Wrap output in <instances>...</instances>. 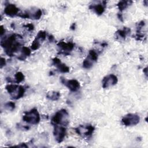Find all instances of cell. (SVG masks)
<instances>
[{"mask_svg":"<svg viewBox=\"0 0 148 148\" xmlns=\"http://www.w3.org/2000/svg\"><path fill=\"white\" fill-rule=\"evenodd\" d=\"M20 36L18 35L13 34L1 41V45L8 55L12 56L19 49L21 43L17 41V39Z\"/></svg>","mask_w":148,"mask_h":148,"instance_id":"1","label":"cell"},{"mask_svg":"<svg viewBox=\"0 0 148 148\" xmlns=\"http://www.w3.org/2000/svg\"><path fill=\"white\" fill-rule=\"evenodd\" d=\"M5 88L12 98L14 99H18L23 97L25 91L24 87L16 84H8L6 86Z\"/></svg>","mask_w":148,"mask_h":148,"instance_id":"2","label":"cell"},{"mask_svg":"<svg viewBox=\"0 0 148 148\" xmlns=\"http://www.w3.org/2000/svg\"><path fill=\"white\" fill-rule=\"evenodd\" d=\"M68 113L65 109H61L57 112L51 119L53 125H66L68 123Z\"/></svg>","mask_w":148,"mask_h":148,"instance_id":"3","label":"cell"},{"mask_svg":"<svg viewBox=\"0 0 148 148\" xmlns=\"http://www.w3.org/2000/svg\"><path fill=\"white\" fill-rule=\"evenodd\" d=\"M23 120L31 124H36L40 121V115L38 110L35 108L32 109L28 112H25L23 116Z\"/></svg>","mask_w":148,"mask_h":148,"instance_id":"4","label":"cell"},{"mask_svg":"<svg viewBox=\"0 0 148 148\" xmlns=\"http://www.w3.org/2000/svg\"><path fill=\"white\" fill-rule=\"evenodd\" d=\"M94 130V127L91 125H80L75 128V131L79 135L82 137L89 138L92 135Z\"/></svg>","mask_w":148,"mask_h":148,"instance_id":"5","label":"cell"},{"mask_svg":"<svg viewBox=\"0 0 148 148\" xmlns=\"http://www.w3.org/2000/svg\"><path fill=\"white\" fill-rule=\"evenodd\" d=\"M140 120L139 116L136 114L129 113L124 116L121 119V123L125 126H132L137 124Z\"/></svg>","mask_w":148,"mask_h":148,"instance_id":"6","label":"cell"},{"mask_svg":"<svg viewBox=\"0 0 148 148\" xmlns=\"http://www.w3.org/2000/svg\"><path fill=\"white\" fill-rule=\"evenodd\" d=\"M53 135L55 139L58 143H61L64 140L66 134V128L61 125H53Z\"/></svg>","mask_w":148,"mask_h":148,"instance_id":"7","label":"cell"},{"mask_svg":"<svg viewBox=\"0 0 148 148\" xmlns=\"http://www.w3.org/2000/svg\"><path fill=\"white\" fill-rule=\"evenodd\" d=\"M61 82L66 86L71 91L75 92L80 88V83L79 82L75 79L71 80H65L63 77H61Z\"/></svg>","mask_w":148,"mask_h":148,"instance_id":"8","label":"cell"},{"mask_svg":"<svg viewBox=\"0 0 148 148\" xmlns=\"http://www.w3.org/2000/svg\"><path fill=\"white\" fill-rule=\"evenodd\" d=\"M118 79L117 76L113 74L105 76L102 80V87L103 88H107L109 87L113 86L117 84Z\"/></svg>","mask_w":148,"mask_h":148,"instance_id":"9","label":"cell"},{"mask_svg":"<svg viewBox=\"0 0 148 148\" xmlns=\"http://www.w3.org/2000/svg\"><path fill=\"white\" fill-rule=\"evenodd\" d=\"M57 46L61 50V54H64L65 55H67L69 54V51H71L73 47L74 44L72 42L66 43L63 41H61L57 43Z\"/></svg>","mask_w":148,"mask_h":148,"instance_id":"10","label":"cell"},{"mask_svg":"<svg viewBox=\"0 0 148 148\" xmlns=\"http://www.w3.org/2000/svg\"><path fill=\"white\" fill-rule=\"evenodd\" d=\"M19 9L14 4H8L4 9V13L6 15L10 17H14L16 15L18 16Z\"/></svg>","mask_w":148,"mask_h":148,"instance_id":"11","label":"cell"},{"mask_svg":"<svg viewBox=\"0 0 148 148\" xmlns=\"http://www.w3.org/2000/svg\"><path fill=\"white\" fill-rule=\"evenodd\" d=\"M53 64L55 65L58 70L62 73H66L69 71V68L65 64L61 62L60 60L57 57L54 58L53 60Z\"/></svg>","mask_w":148,"mask_h":148,"instance_id":"12","label":"cell"},{"mask_svg":"<svg viewBox=\"0 0 148 148\" xmlns=\"http://www.w3.org/2000/svg\"><path fill=\"white\" fill-rule=\"evenodd\" d=\"M98 53L95 50H90L88 51V54L87 55V57L86 58L85 60L93 65V63L94 62H96L98 59Z\"/></svg>","mask_w":148,"mask_h":148,"instance_id":"13","label":"cell"},{"mask_svg":"<svg viewBox=\"0 0 148 148\" xmlns=\"http://www.w3.org/2000/svg\"><path fill=\"white\" fill-rule=\"evenodd\" d=\"M130 29L127 27H124L123 29H119L115 33L117 39H125L127 34L130 33Z\"/></svg>","mask_w":148,"mask_h":148,"instance_id":"14","label":"cell"},{"mask_svg":"<svg viewBox=\"0 0 148 148\" xmlns=\"http://www.w3.org/2000/svg\"><path fill=\"white\" fill-rule=\"evenodd\" d=\"M106 4H95V5H91L90 6V9H92L97 14L101 15L105 11Z\"/></svg>","mask_w":148,"mask_h":148,"instance_id":"15","label":"cell"},{"mask_svg":"<svg viewBox=\"0 0 148 148\" xmlns=\"http://www.w3.org/2000/svg\"><path fill=\"white\" fill-rule=\"evenodd\" d=\"M21 54L19 57H18V58L21 60H25L26 57H28L31 54V50L27 47H25V46L21 48Z\"/></svg>","mask_w":148,"mask_h":148,"instance_id":"16","label":"cell"},{"mask_svg":"<svg viewBox=\"0 0 148 148\" xmlns=\"http://www.w3.org/2000/svg\"><path fill=\"white\" fill-rule=\"evenodd\" d=\"M60 93L58 91H50L49 92L47 95L46 97L51 101H57L60 97Z\"/></svg>","mask_w":148,"mask_h":148,"instance_id":"17","label":"cell"},{"mask_svg":"<svg viewBox=\"0 0 148 148\" xmlns=\"http://www.w3.org/2000/svg\"><path fill=\"white\" fill-rule=\"evenodd\" d=\"M132 3L131 1H120L117 6L119 8V9L120 11H123V10L125 9L129 5H130V3Z\"/></svg>","mask_w":148,"mask_h":148,"instance_id":"18","label":"cell"},{"mask_svg":"<svg viewBox=\"0 0 148 148\" xmlns=\"http://www.w3.org/2000/svg\"><path fill=\"white\" fill-rule=\"evenodd\" d=\"M16 82L19 83L24 80V75L21 72H17L14 75Z\"/></svg>","mask_w":148,"mask_h":148,"instance_id":"19","label":"cell"},{"mask_svg":"<svg viewBox=\"0 0 148 148\" xmlns=\"http://www.w3.org/2000/svg\"><path fill=\"white\" fill-rule=\"evenodd\" d=\"M40 46V41L35 38L31 45V49L33 50H38Z\"/></svg>","mask_w":148,"mask_h":148,"instance_id":"20","label":"cell"},{"mask_svg":"<svg viewBox=\"0 0 148 148\" xmlns=\"http://www.w3.org/2000/svg\"><path fill=\"white\" fill-rule=\"evenodd\" d=\"M46 32L43 31H39L36 36V38L40 41L44 40L46 39Z\"/></svg>","mask_w":148,"mask_h":148,"instance_id":"21","label":"cell"},{"mask_svg":"<svg viewBox=\"0 0 148 148\" xmlns=\"http://www.w3.org/2000/svg\"><path fill=\"white\" fill-rule=\"evenodd\" d=\"M42 12L41 10L38 9L33 13L32 18H33L34 19H39L42 16Z\"/></svg>","mask_w":148,"mask_h":148,"instance_id":"22","label":"cell"},{"mask_svg":"<svg viewBox=\"0 0 148 148\" xmlns=\"http://www.w3.org/2000/svg\"><path fill=\"white\" fill-rule=\"evenodd\" d=\"M5 108L9 110H13L15 108V103L13 102H8L5 105Z\"/></svg>","mask_w":148,"mask_h":148,"instance_id":"23","label":"cell"},{"mask_svg":"<svg viewBox=\"0 0 148 148\" xmlns=\"http://www.w3.org/2000/svg\"><path fill=\"white\" fill-rule=\"evenodd\" d=\"M24 26L25 28H27L29 31H31V30L34 29V25L32 24H26V25H25Z\"/></svg>","mask_w":148,"mask_h":148,"instance_id":"24","label":"cell"},{"mask_svg":"<svg viewBox=\"0 0 148 148\" xmlns=\"http://www.w3.org/2000/svg\"><path fill=\"white\" fill-rule=\"evenodd\" d=\"M5 64H6L5 59L3 57H1V68H2L4 65H5Z\"/></svg>","mask_w":148,"mask_h":148,"instance_id":"25","label":"cell"},{"mask_svg":"<svg viewBox=\"0 0 148 148\" xmlns=\"http://www.w3.org/2000/svg\"><path fill=\"white\" fill-rule=\"evenodd\" d=\"M117 16H118V17H119V18L121 21H123V16H122V14H121V13H119L118 14H117Z\"/></svg>","mask_w":148,"mask_h":148,"instance_id":"26","label":"cell"},{"mask_svg":"<svg viewBox=\"0 0 148 148\" xmlns=\"http://www.w3.org/2000/svg\"><path fill=\"white\" fill-rule=\"evenodd\" d=\"M4 32H5V29H3V26H1V35L2 36Z\"/></svg>","mask_w":148,"mask_h":148,"instance_id":"27","label":"cell"},{"mask_svg":"<svg viewBox=\"0 0 148 148\" xmlns=\"http://www.w3.org/2000/svg\"><path fill=\"white\" fill-rule=\"evenodd\" d=\"M54 37L52 36V35H50V36H49V40H50V42H52L53 40H54Z\"/></svg>","mask_w":148,"mask_h":148,"instance_id":"28","label":"cell"},{"mask_svg":"<svg viewBox=\"0 0 148 148\" xmlns=\"http://www.w3.org/2000/svg\"><path fill=\"white\" fill-rule=\"evenodd\" d=\"M71 29H75V23H73L72 25L71 26Z\"/></svg>","mask_w":148,"mask_h":148,"instance_id":"29","label":"cell"},{"mask_svg":"<svg viewBox=\"0 0 148 148\" xmlns=\"http://www.w3.org/2000/svg\"><path fill=\"white\" fill-rule=\"evenodd\" d=\"M147 68H145L144 69H143V72H145V75H147Z\"/></svg>","mask_w":148,"mask_h":148,"instance_id":"30","label":"cell"}]
</instances>
